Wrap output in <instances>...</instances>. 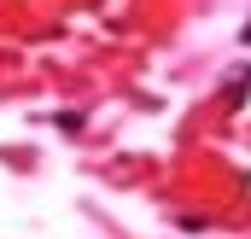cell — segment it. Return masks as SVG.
Wrapping results in <instances>:
<instances>
[{
	"mask_svg": "<svg viewBox=\"0 0 251 239\" xmlns=\"http://www.w3.org/2000/svg\"><path fill=\"white\" fill-rule=\"evenodd\" d=\"M246 88H251V64L228 76V105H246Z\"/></svg>",
	"mask_w": 251,
	"mask_h": 239,
	"instance_id": "1",
	"label": "cell"
},
{
	"mask_svg": "<svg viewBox=\"0 0 251 239\" xmlns=\"http://www.w3.org/2000/svg\"><path fill=\"white\" fill-rule=\"evenodd\" d=\"M240 41H246V47H251V24H246V35H240Z\"/></svg>",
	"mask_w": 251,
	"mask_h": 239,
	"instance_id": "2",
	"label": "cell"
}]
</instances>
